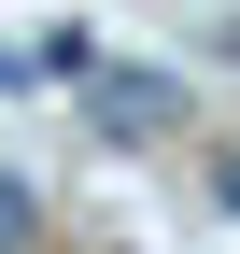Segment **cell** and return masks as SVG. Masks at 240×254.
<instances>
[{
	"instance_id": "cell-1",
	"label": "cell",
	"mask_w": 240,
	"mask_h": 254,
	"mask_svg": "<svg viewBox=\"0 0 240 254\" xmlns=\"http://www.w3.org/2000/svg\"><path fill=\"white\" fill-rule=\"evenodd\" d=\"M99 127H113V141H156V127H170V85L156 71H113L99 85Z\"/></svg>"
},
{
	"instance_id": "cell-2",
	"label": "cell",
	"mask_w": 240,
	"mask_h": 254,
	"mask_svg": "<svg viewBox=\"0 0 240 254\" xmlns=\"http://www.w3.org/2000/svg\"><path fill=\"white\" fill-rule=\"evenodd\" d=\"M28 226H43V212H28V184H0V254H28Z\"/></svg>"
},
{
	"instance_id": "cell-3",
	"label": "cell",
	"mask_w": 240,
	"mask_h": 254,
	"mask_svg": "<svg viewBox=\"0 0 240 254\" xmlns=\"http://www.w3.org/2000/svg\"><path fill=\"white\" fill-rule=\"evenodd\" d=\"M28 71H43V57H14V43H0V85H28Z\"/></svg>"
},
{
	"instance_id": "cell-4",
	"label": "cell",
	"mask_w": 240,
	"mask_h": 254,
	"mask_svg": "<svg viewBox=\"0 0 240 254\" xmlns=\"http://www.w3.org/2000/svg\"><path fill=\"white\" fill-rule=\"evenodd\" d=\"M212 198H226V212H240V155H226V170H212Z\"/></svg>"
}]
</instances>
